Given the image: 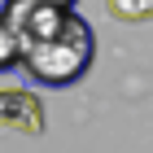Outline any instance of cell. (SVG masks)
I'll use <instances>...</instances> for the list:
<instances>
[{"instance_id":"6da1fadb","label":"cell","mask_w":153,"mask_h":153,"mask_svg":"<svg viewBox=\"0 0 153 153\" xmlns=\"http://www.w3.org/2000/svg\"><path fill=\"white\" fill-rule=\"evenodd\" d=\"M4 18L22 39V70L44 88H70L96 57V35L74 9L53 0H4Z\"/></svg>"},{"instance_id":"7a4b0ae2","label":"cell","mask_w":153,"mask_h":153,"mask_svg":"<svg viewBox=\"0 0 153 153\" xmlns=\"http://www.w3.org/2000/svg\"><path fill=\"white\" fill-rule=\"evenodd\" d=\"M44 105L31 92H0V136H39Z\"/></svg>"},{"instance_id":"3957f363","label":"cell","mask_w":153,"mask_h":153,"mask_svg":"<svg viewBox=\"0 0 153 153\" xmlns=\"http://www.w3.org/2000/svg\"><path fill=\"white\" fill-rule=\"evenodd\" d=\"M18 66H22V39H18V31L9 26V18L0 13V74L18 70Z\"/></svg>"},{"instance_id":"277c9868","label":"cell","mask_w":153,"mask_h":153,"mask_svg":"<svg viewBox=\"0 0 153 153\" xmlns=\"http://www.w3.org/2000/svg\"><path fill=\"white\" fill-rule=\"evenodd\" d=\"M109 13L118 22H153V0H109Z\"/></svg>"}]
</instances>
